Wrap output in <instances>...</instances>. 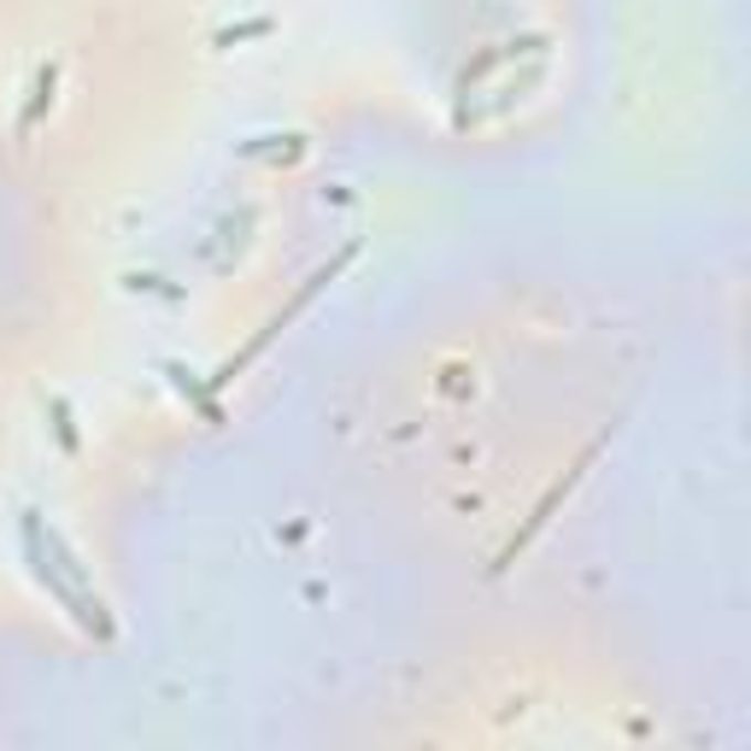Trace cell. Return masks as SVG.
<instances>
[{
    "label": "cell",
    "instance_id": "obj_7",
    "mask_svg": "<svg viewBox=\"0 0 751 751\" xmlns=\"http://www.w3.org/2000/svg\"><path fill=\"white\" fill-rule=\"evenodd\" d=\"M42 417H47L53 441H60L65 453H83V435H77V417H71V400H65V393H47V400H42Z\"/></svg>",
    "mask_w": 751,
    "mask_h": 751
},
{
    "label": "cell",
    "instance_id": "obj_2",
    "mask_svg": "<svg viewBox=\"0 0 751 751\" xmlns=\"http://www.w3.org/2000/svg\"><path fill=\"white\" fill-rule=\"evenodd\" d=\"M352 253H359V241H347V247H341V253H335V258H329V265H317V271H311L306 282H299V294L288 299V306H282V311H271V317H265V329H258V335H253V341H247V347H241V352H230V359H223V364H218V376H212V388H230V382H235V376H241V370H247V364L258 359V352H265V347L276 341V335H282V329H288V324H294V317H299V311H306V306H311V299H317V294H324V288H329V282H335V276H341V271L352 265Z\"/></svg>",
    "mask_w": 751,
    "mask_h": 751
},
{
    "label": "cell",
    "instance_id": "obj_1",
    "mask_svg": "<svg viewBox=\"0 0 751 751\" xmlns=\"http://www.w3.org/2000/svg\"><path fill=\"white\" fill-rule=\"evenodd\" d=\"M42 511L35 505H24L18 511V552H24V570H30V581L42 588L53 605H60L71 623H77L83 634H94V641H112L118 634V623H112V611H106V599L101 593H83V588H71V575L53 563V552H47V540H42Z\"/></svg>",
    "mask_w": 751,
    "mask_h": 751
},
{
    "label": "cell",
    "instance_id": "obj_6",
    "mask_svg": "<svg viewBox=\"0 0 751 751\" xmlns=\"http://www.w3.org/2000/svg\"><path fill=\"white\" fill-rule=\"evenodd\" d=\"M42 540H47V552H53V563H60V570L71 575V588H83V593H94V581H88V563L77 558V547H71V540L53 529V522H42Z\"/></svg>",
    "mask_w": 751,
    "mask_h": 751
},
{
    "label": "cell",
    "instance_id": "obj_3",
    "mask_svg": "<svg viewBox=\"0 0 751 751\" xmlns=\"http://www.w3.org/2000/svg\"><path fill=\"white\" fill-rule=\"evenodd\" d=\"M599 453H605V435H599V441L588 446V453H581V458H575L570 469H563V476H558V482L547 487V494H540V505H535V511H529V522H522V529H517L511 540H505V552H499V563H494V575H499V570H511V563H517V552L529 547V540H535L540 529H547V522H552V511H558V505L570 499L575 487H581V476H588V464H593Z\"/></svg>",
    "mask_w": 751,
    "mask_h": 751
},
{
    "label": "cell",
    "instance_id": "obj_8",
    "mask_svg": "<svg viewBox=\"0 0 751 751\" xmlns=\"http://www.w3.org/2000/svg\"><path fill=\"white\" fill-rule=\"evenodd\" d=\"M258 35H276V18L271 12H258V18H241V24H223L212 42L218 47H235V42H258Z\"/></svg>",
    "mask_w": 751,
    "mask_h": 751
},
{
    "label": "cell",
    "instance_id": "obj_4",
    "mask_svg": "<svg viewBox=\"0 0 751 751\" xmlns=\"http://www.w3.org/2000/svg\"><path fill=\"white\" fill-rule=\"evenodd\" d=\"M159 370H165V382H171L188 405L200 411V423H223V405H218V388L212 382H200V370H188L182 359H159Z\"/></svg>",
    "mask_w": 751,
    "mask_h": 751
},
{
    "label": "cell",
    "instance_id": "obj_5",
    "mask_svg": "<svg viewBox=\"0 0 751 751\" xmlns=\"http://www.w3.org/2000/svg\"><path fill=\"white\" fill-rule=\"evenodd\" d=\"M53 101H60V60L35 65V77H30V94H24V106H18V141H24L30 129L47 118V112H53Z\"/></svg>",
    "mask_w": 751,
    "mask_h": 751
},
{
    "label": "cell",
    "instance_id": "obj_9",
    "mask_svg": "<svg viewBox=\"0 0 751 751\" xmlns=\"http://www.w3.org/2000/svg\"><path fill=\"white\" fill-rule=\"evenodd\" d=\"M258 154L299 159V154H306V141H299V136H253V141H241V159H258Z\"/></svg>",
    "mask_w": 751,
    "mask_h": 751
}]
</instances>
